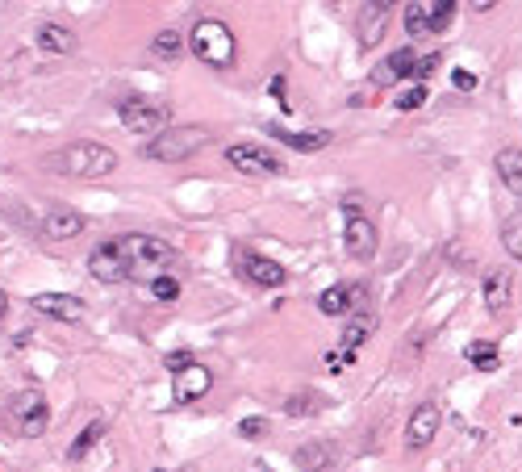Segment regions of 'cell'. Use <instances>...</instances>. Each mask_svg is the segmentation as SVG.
I'll return each instance as SVG.
<instances>
[{"label": "cell", "mask_w": 522, "mask_h": 472, "mask_svg": "<svg viewBox=\"0 0 522 472\" xmlns=\"http://www.w3.org/2000/svg\"><path fill=\"white\" fill-rule=\"evenodd\" d=\"M46 167H59L63 176H109L113 167H118V155L105 143L80 138V143H67L59 155H51Z\"/></svg>", "instance_id": "cell-1"}, {"label": "cell", "mask_w": 522, "mask_h": 472, "mask_svg": "<svg viewBox=\"0 0 522 472\" xmlns=\"http://www.w3.org/2000/svg\"><path fill=\"white\" fill-rule=\"evenodd\" d=\"M118 251L121 260L130 264V280L134 276H164V268L176 260V251L167 247L164 239H155V234H121L118 239Z\"/></svg>", "instance_id": "cell-2"}, {"label": "cell", "mask_w": 522, "mask_h": 472, "mask_svg": "<svg viewBox=\"0 0 522 472\" xmlns=\"http://www.w3.org/2000/svg\"><path fill=\"white\" fill-rule=\"evenodd\" d=\"M188 46H193V55L201 59V63L218 67V71H226V67L234 63V55H239L230 25L226 22H214V17H205V22L193 25V33H188Z\"/></svg>", "instance_id": "cell-3"}, {"label": "cell", "mask_w": 522, "mask_h": 472, "mask_svg": "<svg viewBox=\"0 0 522 472\" xmlns=\"http://www.w3.org/2000/svg\"><path fill=\"white\" fill-rule=\"evenodd\" d=\"M201 146H209V130L205 126H172L159 138L142 143V155L147 159H159V164H180L188 155H196Z\"/></svg>", "instance_id": "cell-4"}, {"label": "cell", "mask_w": 522, "mask_h": 472, "mask_svg": "<svg viewBox=\"0 0 522 472\" xmlns=\"http://www.w3.org/2000/svg\"><path fill=\"white\" fill-rule=\"evenodd\" d=\"M118 118L130 134H142V138H159L164 130H172V109L164 100H147V97H126L118 100Z\"/></svg>", "instance_id": "cell-5"}, {"label": "cell", "mask_w": 522, "mask_h": 472, "mask_svg": "<svg viewBox=\"0 0 522 472\" xmlns=\"http://www.w3.org/2000/svg\"><path fill=\"white\" fill-rule=\"evenodd\" d=\"M9 410H13V422H17V430H22L25 439H38L46 430V422H51V406H46L43 389H22V393H13Z\"/></svg>", "instance_id": "cell-6"}, {"label": "cell", "mask_w": 522, "mask_h": 472, "mask_svg": "<svg viewBox=\"0 0 522 472\" xmlns=\"http://www.w3.org/2000/svg\"><path fill=\"white\" fill-rule=\"evenodd\" d=\"M451 17H456V5H451V0H418V5H405V30H410V38H426V33L447 30Z\"/></svg>", "instance_id": "cell-7"}, {"label": "cell", "mask_w": 522, "mask_h": 472, "mask_svg": "<svg viewBox=\"0 0 522 472\" xmlns=\"http://www.w3.org/2000/svg\"><path fill=\"white\" fill-rule=\"evenodd\" d=\"M226 164L234 172H247V176H280L284 164L276 159L268 146H255V143H234L226 146Z\"/></svg>", "instance_id": "cell-8"}, {"label": "cell", "mask_w": 522, "mask_h": 472, "mask_svg": "<svg viewBox=\"0 0 522 472\" xmlns=\"http://www.w3.org/2000/svg\"><path fill=\"white\" fill-rule=\"evenodd\" d=\"M389 25H393V5H384V0H368V5L356 9V38L364 51H372V46L381 42L384 33H389Z\"/></svg>", "instance_id": "cell-9"}, {"label": "cell", "mask_w": 522, "mask_h": 472, "mask_svg": "<svg viewBox=\"0 0 522 472\" xmlns=\"http://www.w3.org/2000/svg\"><path fill=\"white\" fill-rule=\"evenodd\" d=\"M214 389V373H209L205 363H188V368H180V373H172V397L176 406H193V401H201V397Z\"/></svg>", "instance_id": "cell-10"}, {"label": "cell", "mask_w": 522, "mask_h": 472, "mask_svg": "<svg viewBox=\"0 0 522 472\" xmlns=\"http://www.w3.org/2000/svg\"><path fill=\"white\" fill-rule=\"evenodd\" d=\"M88 272L97 276L100 285H121V280H130V264L121 260L118 239H109V242H100V247H92V255H88Z\"/></svg>", "instance_id": "cell-11"}, {"label": "cell", "mask_w": 522, "mask_h": 472, "mask_svg": "<svg viewBox=\"0 0 522 472\" xmlns=\"http://www.w3.org/2000/svg\"><path fill=\"white\" fill-rule=\"evenodd\" d=\"M439 422H443V414H439L435 401H422V406L413 410V414H410V427H405V443H410V451L426 448V443H435Z\"/></svg>", "instance_id": "cell-12"}, {"label": "cell", "mask_w": 522, "mask_h": 472, "mask_svg": "<svg viewBox=\"0 0 522 472\" xmlns=\"http://www.w3.org/2000/svg\"><path fill=\"white\" fill-rule=\"evenodd\" d=\"M33 309L59 322H84V301L76 293H38L33 297Z\"/></svg>", "instance_id": "cell-13"}, {"label": "cell", "mask_w": 522, "mask_h": 472, "mask_svg": "<svg viewBox=\"0 0 522 472\" xmlns=\"http://www.w3.org/2000/svg\"><path fill=\"white\" fill-rule=\"evenodd\" d=\"M80 234H84V213H76V209L55 205L43 218V239L63 242V239H80Z\"/></svg>", "instance_id": "cell-14"}, {"label": "cell", "mask_w": 522, "mask_h": 472, "mask_svg": "<svg viewBox=\"0 0 522 472\" xmlns=\"http://www.w3.org/2000/svg\"><path fill=\"white\" fill-rule=\"evenodd\" d=\"M343 239H347V255H356V260H372L376 255V226H372L364 213H356V218H347V231H343Z\"/></svg>", "instance_id": "cell-15"}, {"label": "cell", "mask_w": 522, "mask_h": 472, "mask_svg": "<svg viewBox=\"0 0 522 472\" xmlns=\"http://www.w3.org/2000/svg\"><path fill=\"white\" fill-rule=\"evenodd\" d=\"M413 71H418V51L413 46H402V51H393L381 67H376V84H393V80H410L413 84Z\"/></svg>", "instance_id": "cell-16"}, {"label": "cell", "mask_w": 522, "mask_h": 472, "mask_svg": "<svg viewBox=\"0 0 522 472\" xmlns=\"http://www.w3.org/2000/svg\"><path fill=\"white\" fill-rule=\"evenodd\" d=\"M242 272H247V280H255V285H263V288L289 285V272H284L276 260H268V255H242Z\"/></svg>", "instance_id": "cell-17"}, {"label": "cell", "mask_w": 522, "mask_h": 472, "mask_svg": "<svg viewBox=\"0 0 522 472\" xmlns=\"http://www.w3.org/2000/svg\"><path fill=\"white\" fill-rule=\"evenodd\" d=\"M480 297H485V306H489L493 314H501V309H510L514 276L506 272V268H493V272L485 276V285H480Z\"/></svg>", "instance_id": "cell-18"}, {"label": "cell", "mask_w": 522, "mask_h": 472, "mask_svg": "<svg viewBox=\"0 0 522 472\" xmlns=\"http://www.w3.org/2000/svg\"><path fill=\"white\" fill-rule=\"evenodd\" d=\"M38 46H43L46 55H71V51L80 46V38L59 22H43L38 25Z\"/></svg>", "instance_id": "cell-19"}, {"label": "cell", "mask_w": 522, "mask_h": 472, "mask_svg": "<svg viewBox=\"0 0 522 472\" xmlns=\"http://www.w3.org/2000/svg\"><path fill=\"white\" fill-rule=\"evenodd\" d=\"M297 464H301V472H338L330 443H305V448L297 451Z\"/></svg>", "instance_id": "cell-20"}, {"label": "cell", "mask_w": 522, "mask_h": 472, "mask_svg": "<svg viewBox=\"0 0 522 472\" xmlns=\"http://www.w3.org/2000/svg\"><path fill=\"white\" fill-rule=\"evenodd\" d=\"M498 176L514 197H522V146H506V151H498Z\"/></svg>", "instance_id": "cell-21"}, {"label": "cell", "mask_w": 522, "mask_h": 472, "mask_svg": "<svg viewBox=\"0 0 522 472\" xmlns=\"http://www.w3.org/2000/svg\"><path fill=\"white\" fill-rule=\"evenodd\" d=\"M372 335H376V318H372L368 309H359V314H351V318H347V326H343V347L359 352Z\"/></svg>", "instance_id": "cell-22"}, {"label": "cell", "mask_w": 522, "mask_h": 472, "mask_svg": "<svg viewBox=\"0 0 522 472\" xmlns=\"http://www.w3.org/2000/svg\"><path fill=\"white\" fill-rule=\"evenodd\" d=\"M268 134H276L284 146H293V151H322V146H330V134H297V130H284V126H268Z\"/></svg>", "instance_id": "cell-23"}, {"label": "cell", "mask_w": 522, "mask_h": 472, "mask_svg": "<svg viewBox=\"0 0 522 472\" xmlns=\"http://www.w3.org/2000/svg\"><path fill=\"white\" fill-rule=\"evenodd\" d=\"M318 309H322L327 318H338V314H347V309H351V288H347V285H330L327 293L318 297Z\"/></svg>", "instance_id": "cell-24"}, {"label": "cell", "mask_w": 522, "mask_h": 472, "mask_svg": "<svg viewBox=\"0 0 522 472\" xmlns=\"http://www.w3.org/2000/svg\"><path fill=\"white\" fill-rule=\"evenodd\" d=\"M501 247L510 251V260L522 264V209H514L510 218L501 222Z\"/></svg>", "instance_id": "cell-25"}, {"label": "cell", "mask_w": 522, "mask_h": 472, "mask_svg": "<svg viewBox=\"0 0 522 472\" xmlns=\"http://www.w3.org/2000/svg\"><path fill=\"white\" fill-rule=\"evenodd\" d=\"M468 363H472L477 373H493V368L501 363V352L493 347V343L477 339V343H468Z\"/></svg>", "instance_id": "cell-26"}, {"label": "cell", "mask_w": 522, "mask_h": 472, "mask_svg": "<svg viewBox=\"0 0 522 472\" xmlns=\"http://www.w3.org/2000/svg\"><path fill=\"white\" fill-rule=\"evenodd\" d=\"M100 435H105V422H100V418H97V422H88V427L76 435V443L67 448V460H84L88 451L97 448V439H100Z\"/></svg>", "instance_id": "cell-27"}, {"label": "cell", "mask_w": 522, "mask_h": 472, "mask_svg": "<svg viewBox=\"0 0 522 472\" xmlns=\"http://www.w3.org/2000/svg\"><path fill=\"white\" fill-rule=\"evenodd\" d=\"M155 59H176L180 51H185V33H176V30H159L155 33V42H151Z\"/></svg>", "instance_id": "cell-28"}, {"label": "cell", "mask_w": 522, "mask_h": 472, "mask_svg": "<svg viewBox=\"0 0 522 472\" xmlns=\"http://www.w3.org/2000/svg\"><path fill=\"white\" fill-rule=\"evenodd\" d=\"M426 97H431V92H426V84H418V80H413V84H405V89L393 97V105H397L402 113H410V109H418V105H426Z\"/></svg>", "instance_id": "cell-29"}, {"label": "cell", "mask_w": 522, "mask_h": 472, "mask_svg": "<svg viewBox=\"0 0 522 472\" xmlns=\"http://www.w3.org/2000/svg\"><path fill=\"white\" fill-rule=\"evenodd\" d=\"M327 406V401H322V397H314V393H293L289 397V401H284V410H289V414L293 418H305V414H318V410Z\"/></svg>", "instance_id": "cell-30"}, {"label": "cell", "mask_w": 522, "mask_h": 472, "mask_svg": "<svg viewBox=\"0 0 522 472\" xmlns=\"http://www.w3.org/2000/svg\"><path fill=\"white\" fill-rule=\"evenodd\" d=\"M151 293L159 297V301H176V297H180V285H176L172 276H155V280H151Z\"/></svg>", "instance_id": "cell-31"}, {"label": "cell", "mask_w": 522, "mask_h": 472, "mask_svg": "<svg viewBox=\"0 0 522 472\" xmlns=\"http://www.w3.org/2000/svg\"><path fill=\"white\" fill-rule=\"evenodd\" d=\"M239 435L242 439H260V435H268V418H242Z\"/></svg>", "instance_id": "cell-32"}, {"label": "cell", "mask_w": 522, "mask_h": 472, "mask_svg": "<svg viewBox=\"0 0 522 472\" xmlns=\"http://www.w3.org/2000/svg\"><path fill=\"white\" fill-rule=\"evenodd\" d=\"M347 363H356V352H351V347H338V352L327 355V368H330V373H343Z\"/></svg>", "instance_id": "cell-33"}, {"label": "cell", "mask_w": 522, "mask_h": 472, "mask_svg": "<svg viewBox=\"0 0 522 472\" xmlns=\"http://www.w3.org/2000/svg\"><path fill=\"white\" fill-rule=\"evenodd\" d=\"M451 84H456L460 92H472V89H477V76H472V71H464V67H456V71H451Z\"/></svg>", "instance_id": "cell-34"}, {"label": "cell", "mask_w": 522, "mask_h": 472, "mask_svg": "<svg viewBox=\"0 0 522 472\" xmlns=\"http://www.w3.org/2000/svg\"><path fill=\"white\" fill-rule=\"evenodd\" d=\"M188 363H193V355H188V352H172V355H167V368H172V373L188 368Z\"/></svg>", "instance_id": "cell-35"}, {"label": "cell", "mask_w": 522, "mask_h": 472, "mask_svg": "<svg viewBox=\"0 0 522 472\" xmlns=\"http://www.w3.org/2000/svg\"><path fill=\"white\" fill-rule=\"evenodd\" d=\"M5 314H9V297L0 293V318H5Z\"/></svg>", "instance_id": "cell-36"}, {"label": "cell", "mask_w": 522, "mask_h": 472, "mask_svg": "<svg viewBox=\"0 0 522 472\" xmlns=\"http://www.w3.org/2000/svg\"><path fill=\"white\" fill-rule=\"evenodd\" d=\"M155 472H164V468H155Z\"/></svg>", "instance_id": "cell-37"}]
</instances>
